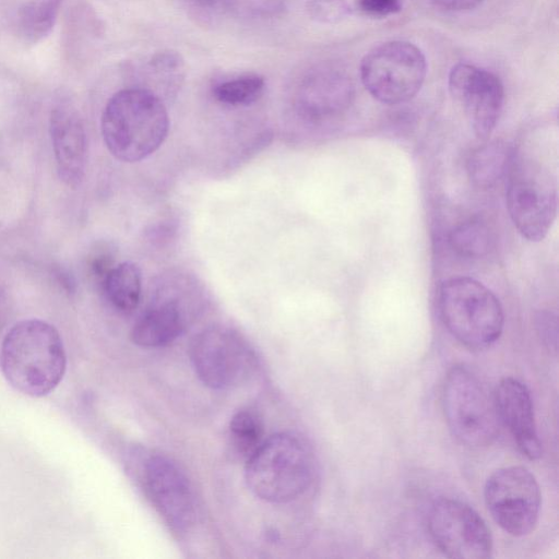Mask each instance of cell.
Here are the masks:
<instances>
[{
  "mask_svg": "<svg viewBox=\"0 0 559 559\" xmlns=\"http://www.w3.org/2000/svg\"><path fill=\"white\" fill-rule=\"evenodd\" d=\"M306 11L319 23L333 24L345 19L350 8L345 0H307Z\"/></svg>",
  "mask_w": 559,
  "mask_h": 559,
  "instance_id": "obj_24",
  "label": "cell"
},
{
  "mask_svg": "<svg viewBox=\"0 0 559 559\" xmlns=\"http://www.w3.org/2000/svg\"><path fill=\"white\" fill-rule=\"evenodd\" d=\"M190 357L201 381L213 389H229L248 379L255 368L249 344L234 330L213 325L191 342Z\"/></svg>",
  "mask_w": 559,
  "mask_h": 559,
  "instance_id": "obj_9",
  "label": "cell"
},
{
  "mask_svg": "<svg viewBox=\"0 0 559 559\" xmlns=\"http://www.w3.org/2000/svg\"><path fill=\"white\" fill-rule=\"evenodd\" d=\"M449 90L463 107L477 138H489L500 117L503 86L493 73L467 63L451 69Z\"/></svg>",
  "mask_w": 559,
  "mask_h": 559,
  "instance_id": "obj_12",
  "label": "cell"
},
{
  "mask_svg": "<svg viewBox=\"0 0 559 559\" xmlns=\"http://www.w3.org/2000/svg\"><path fill=\"white\" fill-rule=\"evenodd\" d=\"M361 13L371 17H385L402 9L401 0H357Z\"/></svg>",
  "mask_w": 559,
  "mask_h": 559,
  "instance_id": "obj_27",
  "label": "cell"
},
{
  "mask_svg": "<svg viewBox=\"0 0 559 559\" xmlns=\"http://www.w3.org/2000/svg\"><path fill=\"white\" fill-rule=\"evenodd\" d=\"M63 0H31L17 11L19 33L36 43L48 36L57 21Z\"/></svg>",
  "mask_w": 559,
  "mask_h": 559,
  "instance_id": "obj_20",
  "label": "cell"
},
{
  "mask_svg": "<svg viewBox=\"0 0 559 559\" xmlns=\"http://www.w3.org/2000/svg\"><path fill=\"white\" fill-rule=\"evenodd\" d=\"M316 472L308 444L293 433H277L262 442L248 457L246 481L250 490L269 502H287L302 495Z\"/></svg>",
  "mask_w": 559,
  "mask_h": 559,
  "instance_id": "obj_3",
  "label": "cell"
},
{
  "mask_svg": "<svg viewBox=\"0 0 559 559\" xmlns=\"http://www.w3.org/2000/svg\"><path fill=\"white\" fill-rule=\"evenodd\" d=\"M512 156L509 147L501 141L484 143L467 159L469 180L481 189L493 187L508 171Z\"/></svg>",
  "mask_w": 559,
  "mask_h": 559,
  "instance_id": "obj_18",
  "label": "cell"
},
{
  "mask_svg": "<svg viewBox=\"0 0 559 559\" xmlns=\"http://www.w3.org/2000/svg\"><path fill=\"white\" fill-rule=\"evenodd\" d=\"M195 286L180 277L162 285L150 307L138 318L131 340L142 347H159L175 341L186 329L195 298Z\"/></svg>",
  "mask_w": 559,
  "mask_h": 559,
  "instance_id": "obj_11",
  "label": "cell"
},
{
  "mask_svg": "<svg viewBox=\"0 0 559 559\" xmlns=\"http://www.w3.org/2000/svg\"><path fill=\"white\" fill-rule=\"evenodd\" d=\"M264 88V78L251 72L219 80L212 86V94L224 105L248 106L262 96Z\"/></svg>",
  "mask_w": 559,
  "mask_h": 559,
  "instance_id": "obj_21",
  "label": "cell"
},
{
  "mask_svg": "<svg viewBox=\"0 0 559 559\" xmlns=\"http://www.w3.org/2000/svg\"><path fill=\"white\" fill-rule=\"evenodd\" d=\"M493 402L500 424L504 425L518 449L530 460L542 456L532 396L524 383L508 377L499 381L495 389Z\"/></svg>",
  "mask_w": 559,
  "mask_h": 559,
  "instance_id": "obj_15",
  "label": "cell"
},
{
  "mask_svg": "<svg viewBox=\"0 0 559 559\" xmlns=\"http://www.w3.org/2000/svg\"><path fill=\"white\" fill-rule=\"evenodd\" d=\"M442 406L449 430L461 444L484 448L498 437L500 420L493 397L466 367L454 366L448 371Z\"/></svg>",
  "mask_w": 559,
  "mask_h": 559,
  "instance_id": "obj_6",
  "label": "cell"
},
{
  "mask_svg": "<svg viewBox=\"0 0 559 559\" xmlns=\"http://www.w3.org/2000/svg\"><path fill=\"white\" fill-rule=\"evenodd\" d=\"M0 309H1V306H0ZM0 313H1V310H0ZM1 316V314H0Z\"/></svg>",
  "mask_w": 559,
  "mask_h": 559,
  "instance_id": "obj_30",
  "label": "cell"
},
{
  "mask_svg": "<svg viewBox=\"0 0 559 559\" xmlns=\"http://www.w3.org/2000/svg\"><path fill=\"white\" fill-rule=\"evenodd\" d=\"M436 5L451 11H465L476 8L484 0H430Z\"/></svg>",
  "mask_w": 559,
  "mask_h": 559,
  "instance_id": "obj_29",
  "label": "cell"
},
{
  "mask_svg": "<svg viewBox=\"0 0 559 559\" xmlns=\"http://www.w3.org/2000/svg\"><path fill=\"white\" fill-rule=\"evenodd\" d=\"M100 128L111 155L134 163L146 158L164 143L169 117L160 97L147 90L129 86L108 99Z\"/></svg>",
  "mask_w": 559,
  "mask_h": 559,
  "instance_id": "obj_2",
  "label": "cell"
},
{
  "mask_svg": "<svg viewBox=\"0 0 559 559\" xmlns=\"http://www.w3.org/2000/svg\"><path fill=\"white\" fill-rule=\"evenodd\" d=\"M506 202L510 218L530 241L543 240L557 216V185L551 173L528 156H512Z\"/></svg>",
  "mask_w": 559,
  "mask_h": 559,
  "instance_id": "obj_5",
  "label": "cell"
},
{
  "mask_svg": "<svg viewBox=\"0 0 559 559\" xmlns=\"http://www.w3.org/2000/svg\"><path fill=\"white\" fill-rule=\"evenodd\" d=\"M132 86L147 90L163 100L177 94L187 70L182 56L173 49H163L138 60L131 66Z\"/></svg>",
  "mask_w": 559,
  "mask_h": 559,
  "instance_id": "obj_17",
  "label": "cell"
},
{
  "mask_svg": "<svg viewBox=\"0 0 559 559\" xmlns=\"http://www.w3.org/2000/svg\"><path fill=\"white\" fill-rule=\"evenodd\" d=\"M147 492L166 522L177 532L189 530L195 522V499L185 473L171 460L154 456L145 467Z\"/></svg>",
  "mask_w": 559,
  "mask_h": 559,
  "instance_id": "obj_14",
  "label": "cell"
},
{
  "mask_svg": "<svg viewBox=\"0 0 559 559\" xmlns=\"http://www.w3.org/2000/svg\"><path fill=\"white\" fill-rule=\"evenodd\" d=\"M485 503L493 521L508 534H531L538 521L542 495L535 476L523 466L496 469L484 487Z\"/></svg>",
  "mask_w": 559,
  "mask_h": 559,
  "instance_id": "obj_8",
  "label": "cell"
},
{
  "mask_svg": "<svg viewBox=\"0 0 559 559\" xmlns=\"http://www.w3.org/2000/svg\"><path fill=\"white\" fill-rule=\"evenodd\" d=\"M355 88L346 72L334 66L308 71L296 87L298 115L309 123L322 124L345 114L354 102Z\"/></svg>",
  "mask_w": 559,
  "mask_h": 559,
  "instance_id": "obj_13",
  "label": "cell"
},
{
  "mask_svg": "<svg viewBox=\"0 0 559 559\" xmlns=\"http://www.w3.org/2000/svg\"><path fill=\"white\" fill-rule=\"evenodd\" d=\"M229 432L235 450L248 459L262 443V420L255 412L241 409L233 416Z\"/></svg>",
  "mask_w": 559,
  "mask_h": 559,
  "instance_id": "obj_23",
  "label": "cell"
},
{
  "mask_svg": "<svg viewBox=\"0 0 559 559\" xmlns=\"http://www.w3.org/2000/svg\"><path fill=\"white\" fill-rule=\"evenodd\" d=\"M427 527L432 542L449 558L491 557L490 530L472 507L460 500H435L428 510Z\"/></svg>",
  "mask_w": 559,
  "mask_h": 559,
  "instance_id": "obj_10",
  "label": "cell"
},
{
  "mask_svg": "<svg viewBox=\"0 0 559 559\" xmlns=\"http://www.w3.org/2000/svg\"><path fill=\"white\" fill-rule=\"evenodd\" d=\"M50 135L57 170L69 187L81 183L86 166V134L79 112L70 105H58L50 114Z\"/></svg>",
  "mask_w": 559,
  "mask_h": 559,
  "instance_id": "obj_16",
  "label": "cell"
},
{
  "mask_svg": "<svg viewBox=\"0 0 559 559\" xmlns=\"http://www.w3.org/2000/svg\"><path fill=\"white\" fill-rule=\"evenodd\" d=\"M427 72L421 50L408 41L392 40L372 48L361 60L365 88L379 102L396 105L412 99Z\"/></svg>",
  "mask_w": 559,
  "mask_h": 559,
  "instance_id": "obj_7",
  "label": "cell"
},
{
  "mask_svg": "<svg viewBox=\"0 0 559 559\" xmlns=\"http://www.w3.org/2000/svg\"><path fill=\"white\" fill-rule=\"evenodd\" d=\"M438 308L447 330L472 350L490 347L502 333L504 316L499 299L472 277L444 281L438 290Z\"/></svg>",
  "mask_w": 559,
  "mask_h": 559,
  "instance_id": "obj_4",
  "label": "cell"
},
{
  "mask_svg": "<svg viewBox=\"0 0 559 559\" xmlns=\"http://www.w3.org/2000/svg\"><path fill=\"white\" fill-rule=\"evenodd\" d=\"M189 14L201 24H212L226 9L225 0H182Z\"/></svg>",
  "mask_w": 559,
  "mask_h": 559,
  "instance_id": "obj_25",
  "label": "cell"
},
{
  "mask_svg": "<svg viewBox=\"0 0 559 559\" xmlns=\"http://www.w3.org/2000/svg\"><path fill=\"white\" fill-rule=\"evenodd\" d=\"M0 367L7 381L23 394L40 397L53 391L67 368L58 330L39 319L15 323L3 337Z\"/></svg>",
  "mask_w": 559,
  "mask_h": 559,
  "instance_id": "obj_1",
  "label": "cell"
},
{
  "mask_svg": "<svg viewBox=\"0 0 559 559\" xmlns=\"http://www.w3.org/2000/svg\"><path fill=\"white\" fill-rule=\"evenodd\" d=\"M108 301L121 312L133 311L141 297V272L133 262L116 264L102 282Z\"/></svg>",
  "mask_w": 559,
  "mask_h": 559,
  "instance_id": "obj_19",
  "label": "cell"
},
{
  "mask_svg": "<svg viewBox=\"0 0 559 559\" xmlns=\"http://www.w3.org/2000/svg\"><path fill=\"white\" fill-rule=\"evenodd\" d=\"M451 248L466 258H480L488 253L491 234L487 224L479 218H471L456 225L449 235Z\"/></svg>",
  "mask_w": 559,
  "mask_h": 559,
  "instance_id": "obj_22",
  "label": "cell"
},
{
  "mask_svg": "<svg viewBox=\"0 0 559 559\" xmlns=\"http://www.w3.org/2000/svg\"><path fill=\"white\" fill-rule=\"evenodd\" d=\"M226 9L233 8L253 16H267L283 8V0H225Z\"/></svg>",
  "mask_w": 559,
  "mask_h": 559,
  "instance_id": "obj_26",
  "label": "cell"
},
{
  "mask_svg": "<svg viewBox=\"0 0 559 559\" xmlns=\"http://www.w3.org/2000/svg\"><path fill=\"white\" fill-rule=\"evenodd\" d=\"M115 265L114 254L108 249L97 252L91 261L92 273L100 283Z\"/></svg>",
  "mask_w": 559,
  "mask_h": 559,
  "instance_id": "obj_28",
  "label": "cell"
}]
</instances>
